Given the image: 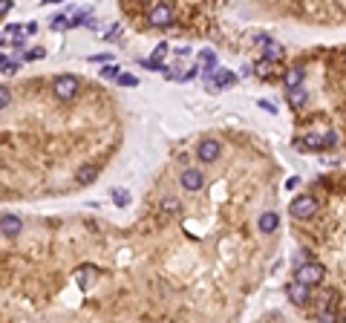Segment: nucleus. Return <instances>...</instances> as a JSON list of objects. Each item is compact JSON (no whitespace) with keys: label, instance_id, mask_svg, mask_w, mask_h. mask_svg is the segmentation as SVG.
<instances>
[{"label":"nucleus","instance_id":"obj_21","mask_svg":"<svg viewBox=\"0 0 346 323\" xmlns=\"http://www.w3.org/2000/svg\"><path fill=\"white\" fill-rule=\"evenodd\" d=\"M115 81H118L121 87H139V78H136V75H127V72H118Z\"/></svg>","mask_w":346,"mask_h":323},{"label":"nucleus","instance_id":"obj_17","mask_svg":"<svg viewBox=\"0 0 346 323\" xmlns=\"http://www.w3.org/2000/svg\"><path fill=\"white\" fill-rule=\"evenodd\" d=\"M251 72H254V75H260V78H268V75H271V61H266V58H263V61H257Z\"/></svg>","mask_w":346,"mask_h":323},{"label":"nucleus","instance_id":"obj_34","mask_svg":"<svg viewBox=\"0 0 346 323\" xmlns=\"http://www.w3.org/2000/svg\"><path fill=\"white\" fill-rule=\"evenodd\" d=\"M199 75V67H194V70H187L185 75H179V81H191V78H196Z\"/></svg>","mask_w":346,"mask_h":323},{"label":"nucleus","instance_id":"obj_29","mask_svg":"<svg viewBox=\"0 0 346 323\" xmlns=\"http://www.w3.org/2000/svg\"><path fill=\"white\" fill-rule=\"evenodd\" d=\"M12 6H15L12 0H0V18H3V15H9V12H12Z\"/></svg>","mask_w":346,"mask_h":323},{"label":"nucleus","instance_id":"obj_15","mask_svg":"<svg viewBox=\"0 0 346 323\" xmlns=\"http://www.w3.org/2000/svg\"><path fill=\"white\" fill-rule=\"evenodd\" d=\"M283 55H286L283 44H277V41H266V44H263V58H266V61H280Z\"/></svg>","mask_w":346,"mask_h":323},{"label":"nucleus","instance_id":"obj_38","mask_svg":"<svg viewBox=\"0 0 346 323\" xmlns=\"http://www.w3.org/2000/svg\"><path fill=\"white\" fill-rule=\"evenodd\" d=\"M23 32H26V35H35V32H38V23H26V29H23Z\"/></svg>","mask_w":346,"mask_h":323},{"label":"nucleus","instance_id":"obj_16","mask_svg":"<svg viewBox=\"0 0 346 323\" xmlns=\"http://www.w3.org/2000/svg\"><path fill=\"white\" fill-rule=\"evenodd\" d=\"M300 147H309V150H326V139H323V133H309L300 142Z\"/></svg>","mask_w":346,"mask_h":323},{"label":"nucleus","instance_id":"obj_19","mask_svg":"<svg viewBox=\"0 0 346 323\" xmlns=\"http://www.w3.org/2000/svg\"><path fill=\"white\" fill-rule=\"evenodd\" d=\"M113 202H115L118 208H127V202H130V193H127L124 188H115V190H113Z\"/></svg>","mask_w":346,"mask_h":323},{"label":"nucleus","instance_id":"obj_13","mask_svg":"<svg viewBox=\"0 0 346 323\" xmlns=\"http://www.w3.org/2000/svg\"><path fill=\"white\" fill-rule=\"evenodd\" d=\"M303 78H306V67L303 63H294V67H289L283 75L286 87H297V84H303Z\"/></svg>","mask_w":346,"mask_h":323},{"label":"nucleus","instance_id":"obj_11","mask_svg":"<svg viewBox=\"0 0 346 323\" xmlns=\"http://www.w3.org/2000/svg\"><path fill=\"white\" fill-rule=\"evenodd\" d=\"M286 101H289V107H303V104L309 101V90H306L303 84L289 87V90H286Z\"/></svg>","mask_w":346,"mask_h":323},{"label":"nucleus","instance_id":"obj_37","mask_svg":"<svg viewBox=\"0 0 346 323\" xmlns=\"http://www.w3.org/2000/svg\"><path fill=\"white\" fill-rule=\"evenodd\" d=\"M309 260V254H306V248H300V251H297V263H306ZM297 263H294V266H297Z\"/></svg>","mask_w":346,"mask_h":323},{"label":"nucleus","instance_id":"obj_28","mask_svg":"<svg viewBox=\"0 0 346 323\" xmlns=\"http://www.w3.org/2000/svg\"><path fill=\"white\" fill-rule=\"evenodd\" d=\"M44 49H29V52L26 55H23V58H26V61H35V58H44Z\"/></svg>","mask_w":346,"mask_h":323},{"label":"nucleus","instance_id":"obj_36","mask_svg":"<svg viewBox=\"0 0 346 323\" xmlns=\"http://www.w3.org/2000/svg\"><path fill=\"white\" fill-rule=\"evenodd\" d=\"M165 52H168V46H165V44H159V46H156V52H153V58H162Z\"/></svg>","mask_w":346,"mask_h":323},{"label":"nucleus","instance_id":"obj_25","mask_svg":"<svg viewBox=\"0 0 346 323\" xmlns=\"http://www.w3.org/2000/svg\"><path fill=\"white\" fill-rule=\"evenodd\" d=\"M67 15H58V18H52V23H49V29H52V32H58V29H67Z\"/></svg>","mask_w":346,"mask_h":323},{"label":"nucleus","instance_id":"obj_42","mask_svg":"<svg viewBox=\"0 0 346 323\" xmlns=\"http://www.w3.org/2000/svg\"><path fill=\"white\" fill-rule=\"evenodd\" d=\"M343 67H346V55H343Z\"/></svg>","mask_w":346,"mask_h":323},{"label":"nucleus","instance_id":"obj_9","mask_svg":"<svg viewBox=\"0 0 346 323\" xmlns=\"http://www.w3.org/2000/svg\"><path fill=\"white\" fill-rule=\"evenodd\" d=\"M20 231H23V219L20 216H12V214L0 216V234L3 237H20Z\"/></svg>","mask_w":346,"mask_h":323},{"label":"nucleus","instance_id":"obj_4","mask_svg":"<svg viewBox=\"0 0 346 323\" xmlns=\"http://www.w3.org/2000/svg\"><path fill=\"white\" fill-rule=\"evenodd\" d=\"M219 156H222V144L216 139H202L196 144V159L202 165H213V162H219Z\"/></svg>","mask_w":346,"mask_h":323},{"label":"nucleus","instance_id":"obj_39","mask_svg":"<svg viewBox=\"0 0 346 323\" xmlns=\"http://www.w3.org/2000/svg\"><path fill=\"white\" fill-rule=\"evenodd\" d=\"M46 3H64V0H46Z\"/></svg>","mask_w":346,"mask_h":323},{"label":"nucleus","instance_id":"obj_40","mask_svg":"<svg viewBox=\"0 0 346 323\" xmlns=\"http://www.w3.org/2000/svg\"><path fill=\"white\" fill-rule=\"evenodd\" d=\"M340 320H343V323H346V312H343V314H340Z\"/></svg>","mask_w":346,"mask_h":323},{"label":"nucleus","instance_id":"obj_14","mask_svg":"<svg viewBox=\"0 0 346 323\" xmlns=\"http://www.w3.org/2000/svg\"><path fill=\"white\" fill-rule=\"evenodd\" d=\"M96 179H98V168H96V165H81L78 173H75V182H78V185H84V188H87V185H92Z\"/></svg>","mask_w":346,"mask_h":323},{"label":"nucleus","instance_id":"obj_1","mask_svg":"<svg viewBox=\"0 0 346 323\" xmlns=\"http://www.w3.org/2000/svg\"><path fill=\"white\" fill-rule=\"evenodd\" d=\"M323 277H326V269H323V266H320L318 260H306V263H297V266H294V280H297V283H303V286H320V283H323Z\"/></svg>","mask_w":346,"mask_h":323},{"label":"nucleus","instance_id":"obj_10","mask_svg":"<svg viewBox=\"0 0 346 323\" xmlns=\"http://www.w3.org/2000/svg\"><path fill=\"white\" fill-rule=\"evenodd\" d=\"M257 228H260V234H274L277 228H280V216L274 214V211H266V214H260V219H257Z\"/></svg>","mask_w":346,"mask_h":323},{"label":"nucleus","instance_id":"obj_20","mask_svg":"<svg viewBox=\"0 0 346 323\" xmlns=\"http://www.w3.org/2000/svg\"><path fill=\"white\" fill-rule=\"evenodd\" d=\"M176 211H179V199H173V197L162 199V214H176Z\"/></svg>","mask_w":346,"mask_h":323},{"label":"nucleus","instance_id":"obj_2","mask_svg":"<svg viewBox=\"0 0 346 323\" xmlns=\"http://www.w3.org/2000/svg\"><path fill=\"white\" fill-rule=\"evenodd\" d=\"M81 90V81L75 78V75H58V78L52 81V95L58 101H75V95H78Z\"/></svg>","mask_w":346,"mask_h":323},{"label":"nucleus","instance_id":"obj_3","mask_svg":"<svg viewBox=\"0 0 346 323\" xmlns=\"http://www.w3.org/2000/svg\"><path fill=\"white\" fill-rule=\"evenodd\" d=\"M294 219H311V216L318 214V199L311 197V193H300V197L292 199V205H289Z\"/></svg>","mask_w":346,"mask_h":323},{"label":"nucleus","instance_id":"obj_41","mask_svg":"<svg viewBox=\"0 0 346 323\" xmlns=\"http://www.w3.org/2000/svg\"><path fill=\"white\" fill-rule=\"evenodd\" d=\"M3 61H6V55H0V63H3Z\"/></svg>","mask_w":346,"mask_h":323},{"label":"nucleus","instance_id":"obj_6","mask_svg":"<svg viewBox=\"0 0 346 323\" xmlns=\"http://www.w3.org/2000/svg\"><path fill=\"white\" fill-rule=\"evenodd\" d=\"M179 185L187 190V193H196V190L205 188V173L199 168H185V171L179 173Z\"/></svg>","mask_w":346,"mask_h":323},{"label":"nucleus","instance_id":"obj_18","mask_svg":"<svg viewBox=\"0 0 346 323\" xmlns=\"http://www.w3.org/2000/svg\"><path fill=\"white\" fill-rule=\"evenodd\" d=\"M18 70H20V61H15V58H6V61L0 63V72H3V75H15Z\"/></svg>","mask_w":346,"mask_h":323},{"label":"nucleus","instance_id":"obj_31","mask_svg":"<svg viewBox=\"0 0 346 323\" xmlns=\"http://www.w3.org/2000/svg\"><path fill=\"white\" fill-rule=\"evenodd\" d=\"M89 61H96V63H110V61H113V55H92V58H89Z\"/></svg>","mask_w":346,"mask_h":323},{"label":"nucleus","instance_id":"obj_32","mask_svg":"<svg viewBox=\"0 0 346 323\" xmlns=\"http://www.w3.org/2000/svg\"><path fill=\"white\" fill-rule=\"evenodd\" d=\"M297 185H300V176H289V179H286V190H294Z\"/></svg>","mask_w":346,"mask_h":323},{"label":"nucleus","instance_id":"obj_7","mask_svg":"<svg viewBox=\"0 0 346 323\" xmlns=\"http://www.w3.org/2000/svg\"><path fill=\"white\" fill-rule=\"evenodd\" d=\"M234 84H237V75H234V72H228L225 67H219V70H216L211 78H208V92L228 90V87H234Z\"/></svg>","mask_w":346,"mask_h":323},{"label":"nucleus","instance_id":"obj_30","mask_svg":"<svg viewBox=\"0 0 346 323\" xmlns=\"http://www.w3.org/2000/svg\"><path fill=\"white\" fill-rule=\"evenodd\" d=\"M6 35H15V38H20V35H23V29H20L18 23H9V26H6Z\"/></svg>","mask_w":346,"mask_h":323},{"label":"nucleus","instance_id":"obj_12","mask_svg":"<svg viewBox=\"0 0 346 323\" xmlns=\"http://www.w3.org/2000/svg\"><path fill=\"white\" fill-rule=\"evenodd\" d=\"M199 61H202V72H205V78H211L213 72L219 70V58L211 52V49H202L199 52Z\"/></svg>","mask_w":346,"mask_h":323},{"label":"nucleus","instance_id":"obj_5","mask_svg":"<svg viewBox=\"0 0 346 323\" xmlns=\"http://www.w3.org/2000/svg\"><path fill=\"white\" fill-rule=\"evenodd\" d=\"M147 20H150V26L156 29H168L173 23V9H170V3H156L150 12H147Z\"/></svg>","mask_w":346,"mask_h":323},{"label":"nucleus","instance_id":"obj_22","mask_svg":"<svg viewBox=\"0 0 346 323\" xmlns=\"http://www.w3.org/2000/svg\"><path fill=\"white\" fill-rule=\"evenodd\" d=\"M142 67H147V70H153V72H165V63L159 61V58H147V61H139Z\"/></svg>","mask_w":346,"mask_h":323},{"label":"nucleus","instance_id":"obj_8","mask_svg":"<svg viewBox=\"0 0 346 323\" xmlns=\"http://www.w3.org/2000/svg\"><path fill=\"white\" fill-rule=\"evenodd\" d=\"M286 295H289V300H292L294 306H306L309 303V297H311V286H303V283L294 280L292 286L286 288Z\"/></svg>","mask_w":346,"mask_h":323},{"label":"nucleus","instance_id":"obj_26","mask_svg":"<svg viewBox=\"0 0 346 323\" xmlns=\"http://www.w3.org/2000/svg\"><path fill=\"white\" fill-rule=\"evenodd\" d=\"M251 41H254V44H257V46H263V44H266V41H271V38H268L266 32H254V35H251Z\"/></svg>","mask_w":346,"mask_h":323},{"label":"nucleus","instance_id":"obj_24","mask_svg":"<svg viewBox=\"0 0 346 323\" xmlns=\"http://www.w3.org/2000/svg\"><path fill=\"white\" fill-rule=\"evenodd\" d=\"M9 104H12V90L9 87H0V110L9 107Z\"/></svg>","mask_w":346,"mask_h":323},{"label":"nucleus","instance_id":"obj_23","mask_svg":"<svg viewBox=\"0 0 346 323\" xmlns=\"http://www.w3.org/2000/svg\"><path fill=\"white\" fill-rule=\"evenodd\" d=\"M118 72H121V67H118V63H113V61H110V67H101V78H115V75H118Z\"/></svg>","mask_w":346,"mask_h":323},{"label":"nucleus","instance_id":"obj_33","mask_svg":"<svg viewBox=\"0 0 346 323\" xmlns=\"http://www.w3.org/2000/svg\"><path fill=\"white\" fill-rule=\"evenodd\" d=\"M257 104H260V107H263V110H266V113H277V107H274V104H271V101H266V99H260Z\"/></svg>","mask_w":346,"mask_h":323},{"label":"nucleus","instance_id":"obj_35","mask_svg":"<svg viewBox=\"0 0 346 323\" xmlns=\"http://www.w3.org/2000/svg\"><path fill=\"white\" fill-rule=\"evenodd\" d=\"M323 139H326V150L337 144V136H335V133H323Z\"/></svg>","mask_w":346,"mask_h":323},{"label":"nucleus","instance_id":"obj_27","mask_svg":"<svg viewBox=\"0 0 346 323\" xmlns=\"http://www.w3.org/2000/svg\"><path fill=\"white\" fill-rule=\"evenodd\" d=\"M318 320H320V323H332V320H335V312H329V309H323V312L318 314Z\"/></svg>","mask_w":346,"mask_h":323}]
</instances>
